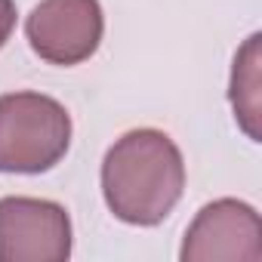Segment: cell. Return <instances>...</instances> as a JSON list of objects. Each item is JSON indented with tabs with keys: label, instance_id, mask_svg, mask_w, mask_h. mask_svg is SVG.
I'll list each match as a JSON object with an SVG mask.
<instances>
[{
	"label": "cell",
	"instance_id": "1",
	"mask_svg": "<svg viewBox=\"0 0 262 262\" xmlns=\"http://www.w3.org/2000/svg\"><path fill=\"white\" fill-rule=\"evenodd\" d=\"M185 164L176 142L161 129H133L117 139L102 164L108 210L129 225H158L179 204Z\"/></svg>",
	"mask_w": 262,
	"mask_h": 262
},
{
	"label": "cell",
	"instance_id": "2",
	"mask_svg": "<svg viewBox=\"0 0 262 262\" xmlns=\"http://www.w3.org/2000/svg\"><path fill=\"white\" fill-rule=\"evenodd\" d=\"M71 142L68 111L40 93L0 96V173H43Z\"/></svg>",
	"mask_w": 262,
	"mask_h": 262
},
{
	"label": "cell",
	"instance_id": "3",
	"mask_svg": "<svg viewBox=\"0 0 262 262\" xmlns=\"http://www.w3.org/2000/svg\"><path fill=\"white\" fill-rule=\"evenodd\" d=\"M71 219L65 207L37 198L0 201V262H65Z\"/></svg>",
	"mask_w": 262,
	"mask_h": 262
},
{
	"label": "cell",
	"instance_id": "4",
	"mask_svg": "<svg viewBox=\"0 0 262 262\" xmlns=\"http://www.w3.org/2000/svg\"><path fill=\"white\" fill-rule=\"evenodd\" d=\"M185 262H262V222L250 204H207L182 244Z\"/></svg>",
	"mask_w": 262,
	"mask_h": 262
},
{
	"label": "cell",
	"instance_id": "5",
	"mask_svg": "<svg viewBox=\"0 0 262 262\" xmlns=\"http://www.w3.org/2000/svg\"><path fill=\"white\" fill-rule=\"evenodd\" d=\"M25 31L40 59L77 65L90 59L102 40V10L96 0H40Z\"/></svg>",
	"mask_w": 262,
	"mask_h": 262
},
{
	"label": "cell",
	"instance_id": "6",
	"mask_svg": "<svg viewBox=\"0 0 262 262\" xmlns=\"http://www.w3.org/2000/svg\"><path fill=\"white\" fill-rule=\"evenodd\" d=\"M259 34H253L241 53L234 56V71H231V105L237 123L247 129V136L259 142Z\"/></svg>",
	"mask_w": 262,
	"mask_h": 262
},
{
	"label": "cell",
	"instance_id": "7",
	"mask_svg": "<svg viewBox=\"0 0 262 262\" xmlns=\"http://www.w3.org/2000/svg\"><path fill=\"white\" fill-rule=\"evenodd\" d=\"M13 28H16V4L13 0H0V47L10 40Z\"/></svg>",
	"mask_w": 262,
	"mask_h": 262
}]
</instances>
